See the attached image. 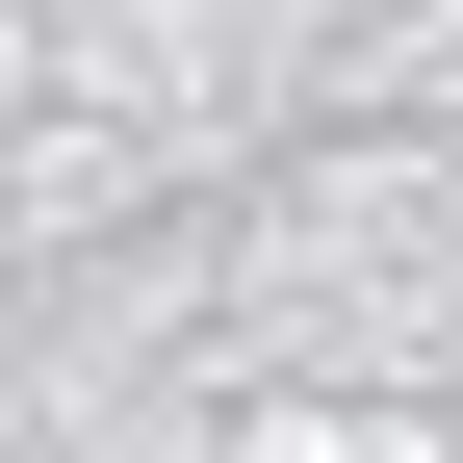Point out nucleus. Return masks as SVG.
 Listing matches in <instances>:
<instances>
[]
</instances>
